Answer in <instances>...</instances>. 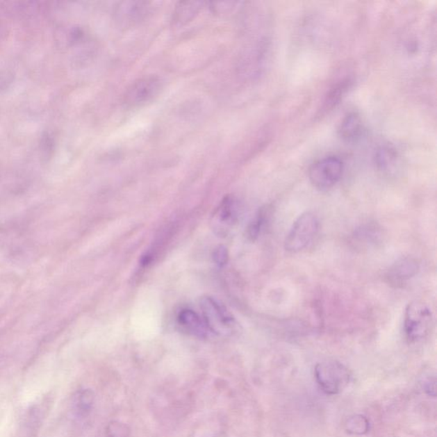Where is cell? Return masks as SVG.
Segmentation results:
<instances>
[{
	"label": "cell",
	"instance_id": "obj_1",
	"mask_svg": "<svg viewBox=\"0 0 437 437\" xmlns=\"http://www.w3.org/2000/svg\"><path fill=\"white\" fill-rule=\"evenodd\" d=\"M200 307L203 319L209 331L220 336H231L236 331L234 317L217 300L211 297L201 299Z\"/></svg>",
	"mask_w": 437,
	"mask_h": 437
},
{
	"label": "cell",
	"instance_id": "obj_2",
	"mask_svg": "<svg viewBox=\"0 0 437 437\" xmlns=\"http://www.w3.org/2000/svg\"><path fill=\"white\" fill-rule=\"evenodd\" d=\"M432 326V312L428 306L420 301L410 302L404 319V331L409 341L415 343L427 338Z\"/></svg>",
	"mask_w": 437,
	"mask_h": 437
},
{
	"label": "cell",
	"instance_id": "obj_3",
	"mask_svg": "<svg viewBox=\"0 0 437 437\" xmlns=\"http://www.w3.org/2000/svg\"><path fill=\"white\" fill-rule=\"evenodd\" d=\"M315 374L321 390L331 395L341 393L350 380L349 369L336 361H327L317 364Z\"/></svg>",
	"mask_w": 437,
	"mask_h": 437
},
{
	"label": "cell",
	"instance_id": "obj_4",
	"mask_svg": "<svg viewBox=\"0 0 437 437\" xmlns=\"http://www.w3.org/2000/svg\"><path fill=\"white\" fill-rule=\"evenodd\" d=\"M320 222L315 214L306 212L293 223L285 241L287 252L297 253L307 248L318 233Z\"/></svg>",
	"mask_w": 437,
	"mask_h": 437
},
{
	"label": "cell",
	"instance_id": "obj_5",
	"mask_svg": "<svg viewBox=\"0 0 437 437\" xmlns=\"http://www.w3.org/2000/svg\"><path fill=\"white\" fill-rule=\"evenodd\" d=\"M343 167V160L338 156H327L317 160L308 172L310 182L317 189H331L341 179Z\"/></svg>",
	"mask_w": 437,
	"mask_h": 437
},
{
	"label": "cell",
	"instance_id": "obj_6",
	"mask_svg": "<svg viewBox=\"0 0 437 437\" xmlns=\"http://www.w3.org/2000/svg\"><path fill=\"white\" fill-rule=\"evenodd\" d=\"M163 82L160 77L149 76L134 81L126 90L124 102L129 107L143 106L160 94Z\"/></svg>",
	"mask_w": 437,
	"mask_h": 437
},
{
	"label": "cell",
	"instance_id": "obj_7",
	"mask_svg": "<svg viewBox=\"0 0 437 437\" xmlns=\"http://www.w3.org/2000/svg\"><path fill=\"white\" fill-rule=\"evenodd\" d=\"M242 213L240 201L233 196H227L222 201L211 220L213 230L219 236H226L236 225Z\"/></svg>",
	"mask_w": 437,
	"mask_h": 437
},
{
	"label": "cell",
	"instance_id": "obj_8",
	"mask_svg": "<svg viewBox=\"0 0 437 437\" xmlns=\"http://www.w3.org/2000/svg\"><path fill=\"white\" fill-rule=\"evenodd\" d=\"M151 3L149 2H122L119 3L115 10V18L119 24L124 27H129L144 20L151 13Z\"/></svg>",
	"mask_w": 437,
	"mask_h": 437
},
{
	"label": "cell",
	"instance_id": "obj_9",
	"mask_svg": "<svg viewBox=\"0 0 437 437\" xmlns=\"http://www.w3.org/2000/svg\"><path fill=\"white\" fill-rule=\"evenodd\" d=\"M177 323L182 331L193 337L205 338L209 332L203 317L192 309L181 310L177 316Z\"/></svg>",
	"mask_w": 437,
	"mask_h": 437
},
{
	"label": "cell",
	"instance_id": "obj_10",
	"mask_svg": "<svg viewBox=\"0 0 437 437\" xmlns=\"http://www.w3.org/2000/svg\"><path fill=\"white\" fill-rule=\"evenodd\" d=\"M418 263L411 257L399 260L388 270V278L395 286H402L418 274Z\"/></svg>",
	"mask_w": 437,
	"mask_h": 437
},
{
	"label": "cell",
	"instance_id": "obj_11",
	"mask_svg": "<svg viewBox=\"0 0 437 437\" xmlns=\"http://www.w3.org/2000/svg\"><path fill=\"white\" fill-rule=\"evenodd\" d=\"M340 137L347 141H354L362 132V122L356 113H350L343 118L339 126Z\"/></svg>",
	"mask_w": 437,
	"mask_h": 437
},
{
	"label": "cell",
	"instance_id": "obj_12",
	"mask_svg": "<svg viewBox=\"0 0 437 437\" xmlns=\"http://www.w3.org/2000/svg\"><path fill=\"white\" fill-rule=\"evenodd\" d=\"M204 3L201 2H181L176 6L173 16L175 25H184L192 20L196 15L203 9Z\"/></svg>",
	"mask_w": 437,
	"mask_h": 437
},
{
	"label": "cell",
	"instance_id": "obj_13",
	"mask_svg": "<svg viewBox=\"0 0 437 437\" xmlns=\"http://www.w3.org/2000/svg\"><path fill=\"white\" fill-rule=\"evenodd\" d=\"M93 401H94V395L90 390H82L74 395L73 401V409L74 413L79 416H85L91 410Z\"/></svg>",
	"mask_w": 437,
	"mask_h": 437
},
{
	"label": "cell",
	"instance_id": "obj_14",
	"mask_svg": "<svg viewBox=\"0 0 437 437\" xmlns=\"http://www.w3.org/2000/svg\"><path fill=\"white\" fill-rule=\"evenodd\" d=\"M370 424L367 418L362 415H354L347 420L345 429L351 435L362 436L367 434Z\"/></svg>",
	"mask_w": 437,
	"mask_h": 437
},
{
	"label": "cell",
	"instance_id": "obj_15",
	"mask_svg": "<svg viewBox=\"0 0 437 437\" xmlns=\"http://www.w3.org/2000/svg\"><path fill=\"white\" fill-rule=\"evenodd\" d=\"M377 164L381 170L388 171L394 167L397 162V154L388 148H382L377 154Z\"/></svg>",
	"mask_w": 437,
	"mask_h": 437
},
{
	"label": "cell",
	"instance_id": "obj_16",
	"mask_svg": "<svg viewBox=\"0 0 437 437\" xmlns=\"http://www.w3.org/2000/svg\"><path fill=\"white\" fill-rule=\"evenodd\" d=\"M267 220V212L264 209H261L254 218L252 222H250L248 227V237L252 240H256L258 238L261 233V229L264 226L265 222Z\"/></svg>",
	"mask_w": 437,
	"mask_h": 437
},
{
	"label": "cell",
	"instance_id": "obj_17",
	"mask_svg": "<svg viewBox=\"0 0 437 437\" xmlns=\"http://www.w3.org/2000/svg\"><path fill=\"white\" fill-rule=\"evenodd\" d=\"M129 428L125 424L113 422L107 429L108 437H128Z\"/></svg>",
	"mask_w": 437,
	"mask_h": 437
},
{
	"label": "cell",
	"instance_id": "obj_18",
	"mask_svg": "<svg viewBox=\"0 0 437 437\" xmlns=\"http://www.w3.org/2000/svg\"><path fill=\"white\" fill-rule=\"evenodd\" d=\"M213 258H214L216 265L222 267L225 266L229 261V252L225 246L220 245L214 250L213 253Z\"/></svg>",
	"mask_w": 437,
	"mask_h": 437
},
{
	"label": "cell",
	"instance_id": "obj_19",
	"mask_svg": "<svg viewBox=\"0 0 437 437\" xmlns=\"http://www.w3.org/2000/svg\"><path fill=\"white\" fill-rule=\"evenodd\" d=\"M14 77L9 71H0V92L6 91L13 84Z\"/></svg>",
	"mask_w": 437,
	"mask_h": 437
}]
</instances>
